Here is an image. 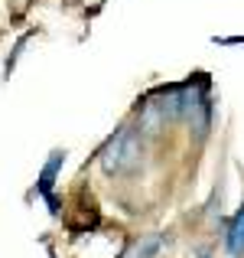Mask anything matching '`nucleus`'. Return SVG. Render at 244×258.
Masks as SVG:
<instances>
[{"mask_svg": "<svg viewBox=\"0 0 244 258\" xmlns=\"http://www.w3.org/2000/svg\"><path fill=\"white\" fill-rule=\"evenodd\" d=\"M101 170L107 176H131L144 164V138L137 127L120 124L111 138L101 144Z\"/></svg>", "mask_w": 244, "mask_h": 258, "instance_id": "obj_1", "label": "nucleus"}, {"mask_svg": "<svg viewBox=\"0 0 244 258\" xmlns=\"http://www.w3.org/2000/svg\"><path fill=\"white\" fill-rule=\"evenodd\" d=\"M225 248L234 258L244 255V203L238 206V213L231 216V222H228V229H225Z\"/></svg>", "mask_w": 244, "mask_h": 258, "instance_id": "obj_2", "label": "nucleus"}, {"mask_svg": "<svg viewBox=\"0 0 244 258\" xmlns=\"http://www.w3.org/2000/svg\"><path fill=\"white\" fill-rule=\"evenodd\" d=\"M65 167V151H52L49 154V160H46V167L39 170V180H36V189L43 196H49L52 193V183H56V176H59V170Z\"/></svg>", "mask_w": 244, "mask_h": 258, "instance_id": "obj_3", "label": "nucleus"}, {"mask_svg": "<svg viewBox=\"0 0 244 258\" xmlns=\"http://www.w3.org/2000/svg\"><path fill=\"white\" fill-rule=\"evenodd\" d=\"M160 248H163V239H160V235H150V239H144L137 245V258H157Z\"/></svg>", "mask_w": 244, "mask_h": 258, "instance_id": "obj_4", "label": "nucleus"}, {"mask_svg": "<svg viewBox=\"0 0 244 258\" xmlns=\"http://www.w3.org/2000/svg\"><path fill=\"white\" fill-rule=\"evenodd\" d=\"M212 43H218V46H241L244 36H215Z\"/></svg>", "mask_w": 244, "mask_h": 258, "instance_id": "obj_5", "label": "nucleus"}]
</instances>
